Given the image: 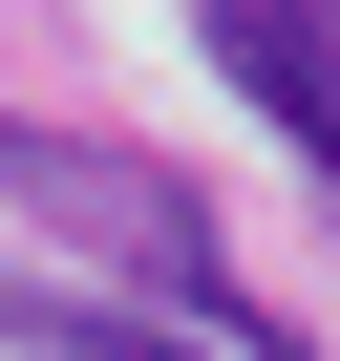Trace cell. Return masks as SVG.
<instances>
[{
	"label": "cell",
	"instance_id": "1",
	"mask_svg": "<svg viewBox=\"0 0 340 361\" xmlns=\"http://www.w3.org/2000/svg\"><path fill=\"white\" fill-rule=\"evenodd\" d=\"M213 85L298 128V170L340 192V22H213Z\"/></svg>",
	"mask_w": 340,
	"mask_h": 361
},
{
	"label": "cell",
	"instance_id": "2",
	"mask_svg": "<svg viewBox=\"0 0 340 361\" xmlns=\"http://www.w3.org/2000/svg\"><path fill=\"white\" fill-rule=\"evenodd\" d=\"M0 340H22V361H213V340H149V319H107L64 276H0Z\"/></svg>",
	"mask_w": 340,
	"mask_h": 361
}]
</instances>
